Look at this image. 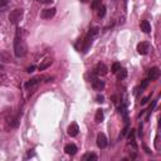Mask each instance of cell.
Listing matches in <instances>:
<instances>
[{
  "label": "cell",
  "mask_w": 161,
  "mask_h": 161,
  "mask_svg": "<svg viewBox=\"0 0 161 161\" xmlns=\"http://www.w3.org/2000/svg\"><path fill=\"white\" fill-rule=\"evenodd\" d=\"M92 87L96 91H102L103 88H105V82L98 79V78H93L92 79Z\"/></svg>",
  "instance_id": "obj_9"
},
{
  "label": "cell",
  "mask_w": 161,
  "mask_h": 161,
  "mask_svg": "<svg viewBox=\"0 0 161 161\" xmlns=\"http://www.w3.org/2000/svg\"><path fill=\"white\" fill-rule=\"evenodd\" d=\"M8 2H9V0H0V8L5 6V5L8 4Z\"/></svg>",
  "instance_id": "obj_24"
},
{
  "label": "cell",
  "mask_w": 161,
  "mask_h": 161,
  "mask_svg": "<svg viewBox=\"0 0 161 161\" xmlns=\"http://www.w3.org/2000/svg\"><path fill=\"white\" fill-rule=\"evenodd\" d=\"M149 51H150V44L147 42H141V43L137 44V52L140 54L145 55V54H147Z\"/></svg>",
  "instance_id": "obj_6"
},
{
  "label": "cell",
  "mask_w": 161,
  "mask_h": 161,
  "mask_svg": "<svg viewBox=\"0 0 161 161\" xmlns=\"http://www.w3.org/2000/svg\"><path fill=\"white\" fill-rule=\"evenodd\" d=\"M34 69H35V67H34V65H32V67L26 68V72H28V73H32V72H34Z\"/></svg>",
  "instance_id": "obj_26"
},
{
  "label": "cell",
  "mask_w": 161,
  "mask_h": 161,
  "mask_svg": "<svg viewBox=\"0 0 161 161\" xmlns=\"http://www.w3.org/2000/svg\"><path fill=\"white\" fill-rule=\"evenodd\" d=\"M103 118H105V115H103V111H102V110H97V112H96V117H94L96 122H97V124H101V122L103 121Z\"/></svg>",
  "instance_id": "obj_15"
},
{
  "label": "cell",
  "mask_w": 161,
  "mask_h": 161,
  "mask_svg": "<svg viewBox=\"0 0 161 161\" xmlns=\"http://www.w3.org/2000/svg\"><path fill=\"white\" fill-rule=\"evenodd\" d=\"M55 15V8H49V9H44L42 12V18L43 19H51Z\"/></svg>",
  "instance_id": "obj_10"
},
{
  "label": "cell",
  "mask_w": 161,
  "mask_h": 161,
  "mask_svg": "<svg viewBox=\"0 0 161 161\" xmlns=\"http://www.w3.org/2000/svg\"><path fill=\"white\" fill-rule=\"evenodd\" d=\"M127 131H128V125H126V127H125V130L122 131V135H126L127 134Z\"/></svg>",
  "instance_id": "obj_27"
},
{
  "label": "cell",
  "mask_w": 161,
  "mask_h": 161,
  "mask_svg": "<svg viewBox=\"0 0 161 161\" xmlns=\"http://www.w3.org/2000/svg\"><path fill=\"white\" fill-rule=\"evenodd\" d=\"M39 79H40V77H34V78H32L29 82H26V83H25V87H26V88L37 87V86H38V83H39Z\"/></svg>",
  "instance_id": "obj_12"
},
{
  "label": "cell",
  "mask_w": 161,
  "mask_h": 161,
  "mask_svg": "<svg viewBox=\"0 0 161 161\" xmlns=\"http://www.w3.org/2000/svg\"><path fill=\"white\" fill-rule=\"evenodd\" d=\"M138 136L140 137L142 136V126H140V128H138Z\"/></svg>",
  "instance_id": "obj_28"
},
{
  "label": "cell",
  "mask_w": 161,
  "mask_h": 161,
  "mask_svg": "<svg viewBox=\"0 0 161 161\" xmlns=\"http://www.w3.org/2000/svg\"><path fill=\"white\" fill-rule=\"evenodd\" d=\"M98 30H100V28H93V29H91L89 30V33L87 34V37H86V39H84V45H83V53H87V51H88V48L91 47V44H92V39H93V37L94 35H97L98 34Z\"/></svg>",
  "instance_id": "obj_2"
},
{
  "label": "cell",
  "mask_w": 161,
  "mask_h": 161,
  "mask_svg": "<svg viewBox=\"0 0 161 161\" xmlns=\"http://www.w3.org/2000/svg\"><path fill=\"white\" fill-rule=\"evenodd\" d=\"M52 63H53L52 58H47V59H44V61L40 63V65H39V67H38V69H39V71H44V69H47V68H48Z\"/></svg>",
  "instance_id": "obj_13"
},
{
  "label": "cell",
  "mask_w": 161,
  "mask_h": 161,
  "mask_svg": "<svg viewBox=\"0 0 161 161\" xmlns=\"http://www.w3.org/2000/svg\"><path fill=\"white\" fill-rule=\"evenodd\" d=\"M150 98H151V97H145L142 101H141V105H146V103L149 102V100H150Z\"/></svg>",
  "instance_id": "obj_25"
},
{
  "label": "cell",
  "mask_w": 161,
  "mask_h": 161,
  "mask_svg": "<svg viewBox=\"0 0 161 161\" xmlns=\"http://www.w3.org/2000/svg\"><path fill=\"white\" fill-rule=\"evenodd\" d=\"M83 160H86V161H94V160H97V155H94V154H86L83 156Z\"/></svg>",
  "instance_id": "obj_17"
},
{
  "label": "cell",
  "mask_w": 161,
  "mask_h": 161,
  "mask_svg": "<svg viewBox=\"0 0 161 161\" xmlns=\"http://www.w3.org/2000/svg\"><path fill=\"white\" fill-rule=\"evenodd\" d=\"M120 68H121V64L116 62V63H113V64H112V67H111V72L116 74V73L120 71Z\"/></svg>",
  "instance_id": "obj_19"
},
{
  "label": "cell",
  "mask_w": 161,
  "mask_h": 161,
  "mask_svg": "<svg viewBox=\"0 0 161 161\" xmlns=\"http://www.w3.org/2000/svg\"><path fill=\"white\" fill-rule=\"evenodd\" d=\"M14 52L16 57H24L28 52V47L26 43L24 42V39L20 37V29H16V35H15V39H14Z\"/></svg>",
  "instance_id": "obj_1"
},
{
  "label": "cell",
  "mask_w": 161,
  "mask_h": 161,
  "mask_svg": "<svg viewBox=\"0 0 161 161\" xmlns=\"http://www.w3.org/2000/svg\"><path fill=\"white\" fill-rule=\"evenodd\" d=\"M100 6H101V0H93L92 4H91V8L94 9V10H96V9H98Z\"/></svg>",
  "instance_id": "obj_20"
},
{
  "label": "cell",
  "mask_w": 161,
  "mask_h": 161,
  "mask_svg": "<svg viewBox=\"0 0 161 161\" xmlns=\"http://www.w3.org/2000/svg\"><path fill=\"white\" fill-rule=\"evenodd\" d=\"M149 82H150L149 79H145V81L142 82V84H141V89H142V88H146V87H147V84H149Z\"/></svg>",
  "instance_id": "obj_23"
},
{
  "label": "cell",
  "mask_w": 161,
  "mask_h": 161,
  "mask_svg": "<svg viewBox=\"0 0 161 161\" xmlns=\"http://www.w3.org/2000/svg\"><path fill=\"white\" fill-rule=\"evenodd\" d=\"M107 71H108V68H107V65L105 63H98L96 67H94L93 73L96 74V75H106Z\"/></svg>",
  "instance_id": "obj_4"
},
{
  "label": "cell",
  "mask_w": 161,
  "mask_h": 161,
  "mask_svg": "<svg viewBox=\"0 0 161 161\" xmlns=\"http://www.w3.org/2000/svg\"><path fill=\"white\" fill-rule=\"evenodd\" d=\"M23 9H14V10L9 14V22H10L12 24L16 25L19 22L22 20V18H23Z\"/></svg>",
  "instance_id": "obj_3"
},
{
  "label": "cell",
  "mask_w": 161,
  "mask_h": 161,
  "mask_svg": "<svg viewBox=\"0 0 161 161\" xmlns=\"http://www.w3.org/2000/svg\"><path fill=\"white\" fill-rule=\"evenodd\" d=\"M67 132H68V135H69L71 137H75V136L78 135V132H79V127H78V125L75 124V122L71 124L69 127H68V130H67Z\"/></svg>",
  "instance_id": "obj_7"
},
{
  "label": "cell",
  "mask_w": 161,
  "mask_h": 161,
  "mask_svg": "<svg viewBox=\"0 0 161 161\" xmlns=\"http://www.w3.org/2000/svg\"><path fill=\"white\" fill-rule=\"evenodd\" d=\"M105 14H106V6H105V5H101V6L98 8L97 15H98L100 18H103V16H105Z\"/></svg>",
  "instance_id": "obj_18"
},
{
  "label": "cell",
  "mask_w": 161,
  "mask_h": 161,
  "mask_svg": "<svg viewBox=\"0 0 161 161\" xmlns=\"http://www.w3.org/2000/svg\"><path fill=\"white\" fill-rule=\"evenodd\" d=\"M160 77V68L154 67L149 71V81H156Z\"/></svg>",
  "instance_id": "obj_8"
},
{
  "label": "cell",
  "mask_w": 161,
  "mask_h": 161,
  "mask_svg": "<svg viewBox=\"0 0 161 161\" xmlns=\"http://www.w3.org/2000/svg\"><path fill=\"white\" fill-rule=\"evenodd\" d=\"M128 140L131 141H135V130H130V134H128Z\"/></svg>",
  "instance_id": "obj_21"
},
{
  "label": "cell",
  "mask_w": 161,
  "mask_h": 161,
  "mask_svg": "<svg viewBox=\"0 0 161 161\" xmlns=\"http://www.w3.org/2000/svg\"><path fill=\"white\" fill-rule=\"evenodd\" d=\"M116 74H117V78H118V79H124V78L127 77V71L124 69V68H120V71H118Z\"/></svg>",
  "instance_id": "obj_16"
},
{
  "label": "cell",
  "mask_w": 161,
  "mask_h": 161,
  "mask_svg": "<svg viewBox=\"0 0 161 161\" xmlns=\"http://www.w3.org/2000/svg\"><path fill=\"white\" fill-rule=\"evenodd\" d=\"M96 100H97V102H98V103H102L103 101H105V97L101 96V94H98V96L96 97Z\"/></svg>",
  "instance_id": "obj_22"
},
{
  "label": "cell",
  "mask_w": 161,
  "mask_h": 161,
  "mask_svg": "<svg viewBox=\"0 0 161 161\" xmlns=\"http://www.w3.org/2000/svg\"><path fill=\"white\" fill-rule=\"evenodd\" d=\"M141 30L144 33H150L151 32V25L147 20H142L141 22Z\"/></svg>",
  "instance_id": "obj_14"
},
{
  "label": "cell",
  "mask_w": 161,
  "mask_h": 161,
  "mask_svg": "<svg viewBox=\"0 0 161 161\" xmlns=\"http://www.w3.org/2000/svg\"><path fill=\"white\" fill-rule=\"evenodd\" d=\"M64 151H65V154H68V155H75V152L78 151V149L73 144H68V145H65Z\"/></svg>",
  "instance_id": "obj_11"
},
{
  "label": "cell",
  "mask_w": 161,
  "mask_h": 161,
  "mask_svg": "<svg viewBox=\"0 0 161 161\" xmlns=\"http://www.w3.org/2000/svg\"><path fill=\"white\" fill-rule=\"evenodd\" d=\"M89 0H81V3H88Z\"/></svg>",
  "instance_id": "obj_29"
},
{
  "label": "cell",
  "mask_w": 161,
  "mask_h": 161,
  "mask_svg": "<svg viewBox=\"0 0 161 161\" xmlns=\"http://www.w3.org/2000/svg\"><path fill=\"white\" fill-rule=\"evenodd\" d=\"M108 145V141H107V137L105 134H98L97 136V146L100 149H106Z\"/></svg>",
  "instance_id": "obj_5"
}]
</instances>
